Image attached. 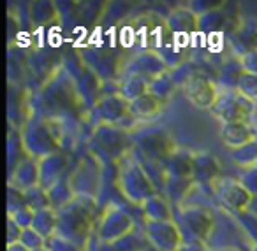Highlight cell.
Listing matches in <instances>:
<instances>
[{"mask_svg":"<svg viewBox=\"0 0 257 251\" xmlns=\"http://www.w3.org/2000/svg\"><path fill=\"white\" fill-rule=\"evenodd\" d=\"M97 200L90 195H76L67 205L58 209L57 235L78 244L86 249L90 239L95 233L97 225Z\"/></svg>","mask_w":257,"mask_h":251,"instance_id":"1","label":"cell"},{"mask_svg":"<svg viewBox=\"0 0 257 251\" xmlns=\"http://www.w3.org/2000/svg\"><path fill=\"white\" fill-rule=\"evenodd\" d=\"M116 169V184L120 195H123L125 200H128L133 205H143L150 197H154L157 191V186L154 184L152 177L143 169L140 162L128 153Z\"/></svg>","mask_w":257,"mask_h":251,"instance_id":"2","label":"cell"},{"mask_svg":"<svg viewBox=\"0 0 257 251\" xmlns=\"http://www.w3.org/2000/svg\"><path fill=\"white\" fill-rule=\"evenodd\" d=\"M134 142L128 130L113 125H99L92 128V137L88 141L90 155L95 156L99 162L118 163L131 153Z\"/></svg>","mask_w":257,"mask_h":251,"instance_id":"3","label":"cell"},{"mask_svg":"<svg viewBox=\"0 0 257 251\" xmlns=\"http://www.w3.org/2000/svg\"><path fill=\"white\" fill-rule=\"evenodd\" d=\"M22 141L25 146V151L29 156L41 162L46 156L64 151V146L60 142V135L55 130V125L51 121L39 118L36 114H30L29 120H25L22 127Z\"/></svg>","mask_w":257,"mask_h":251,"instance_id":"4","label":"cell"},{"mask_svg":"<svg viewBox=\"0 0 257 251\" xmlns=\"http://www.w3.org/2000/svg\"><path fill=\"white\" fill-rule=\"evenodd\" d=\"M175 223L182 232L183 240L208 244L215 230V218L210 209L199 205H180L175 211Z\"/></svg>","mask_w":257,"mask_h":251,"instance_id":"5","label":"cell"},{"mask_svg":"<svg viewBox=\"0 0 257 251\" xmlns=\"http://www.w3.org/2000/svg\"><path fill=\"white\" fill-rule=\"evenodd\" d=\"M136 230V221L121 205H109L100 212L95 225V237L100 244H113Z\"/></svg>","mask_w":257,"mask_h":251,"instance_id":"6","label":"cell"},{"mask_svg":"<svg viewBox=\"0 0 257 251\" xmlns=\"http://www.w3.org/2000/svg\"><path fill=\"white\" fill-rule=\"evenodd\" d=\"M133 142H134V149L143 158H147L148 162L161 167H164L166 160L176 149V144L168 135V132L157 127L138 130L133 135Z\"/></svg>","mask_w":257,"mask_h":251,"instance_id":"7","label":"cell"},{"mask_svg":"<svg viewBox=\"0 0 257 251\" xmlns=\"http://www.w3.org/2000/svg\"><path fill=\"white\" fill-rule=\"evenodd\" d=\"M255 113H257L255 100L246 99L238 90L220 92L213 109H211V114H213L220 123H232V121L252 123V118Z\"/></svg>","mask_w":257,"mask_h":251,"instance_id":"8","label":"cell"},{"mask_svg":"<svg viewBox=\"0 0 257 251\" xmlns=\"http://www.w3.org/2000/svg\"><path fill=\"white\" fill-rule=\"evenodd\" d=\"M88 113V118L92 121V128L99 127V125H113V127H120L125 130V121H134L128 111V102L120 95H102Z\"/></svg>","mask_w":257,"mask_h":251,"instance_id":"9","label":"cell"},{"mask_svg":"<svg viewBox=\"0 0 257 251\" xmlns=\"http://www.w3.org/2000/svg\"><path fill=\"white\" fill-rule=\"evenodd\" d=\"M180 88H182L183 95L187 97V100L192 106L204 111L213 109L215 102L218 99V93H220L215 79L211 76H208L203 69H199L196 74L190 76Z\"/></svg>","mask_w":257,"mask_h":251,"instance_id":"10","label":"cell"},{"mask_svg":"<svg viewBox=\"0 0 257 251\" xmlns=\"http://www.w3.org/2000/svg\"><path fill=\"white\" fill-rule=\"evenodd\" d=\"M211 191H213V197L217 198L218 205L225 212H229L232 218L245 212L252 200V193L238 179H218L211 186Z\"/></svg>","mask_w":257,"mask_h":251,"instance_id":"11","label":"cell"},{"mask_svg":"<svg viewBox=\"0 0 257 251\" xmlns=\"http://www.w3.org/2000/svg\"><path fill=\"white\" fill-rule=\"evenodd\" d=\"M169 71L162 57L154 50H145L141 53H136L121 69V76H138L145 81H154L157 76ZM120 76V78H121Z\"/></svg>","mask_w":257,"mask_h":251,"instance_id":"12","label":"cell"},{"mask_svg":"<svg viewBox=\"0 0 257 251\" xmlns=\"http://www.w3.org/2000/svg\"><path fill=\"white\" fill-rule=\"evenodd\" d=\"M143 232L148 244L159 251H176L183 242L182 232L175 221H147Z\"/></svg>","mask_w":257,"mask_h":251,"instance_id":"13","label":"cell"},{"mask_svg":"<svg viewBox=\"0 0 257 251\" xmlns=\"http://www.w3.org/2000/svg\"><path fill=\"white\" fill-rule=\"evenodd\" d=\"M99 160L93 155H88L83 160L81 167L76 170L74 176H71V186L76 195H90V197H97V188L100 184V172Z\"/></svg>","mask_w":257,"mask_h":251,"instance_id":"14","label":"cell"},{"mask_svg":"<svg viewBox=\"0 0 257 251\" xmlns=\"http://www.w3.org/2000/svg\"><path fill=\"white\" fill-rule=\"evenodd\" d=\"M220 179V162L208 151L194 153L192 158V181L196 186H213Z\"/></svg>","mask_w":257,"mask_h":251,"instance_id":"15","label":"cell"},{"mask_svg":"<svg viewBox=\"0 0 257 251\" xmlns=\"http://www.w3.org/2000/svg\"><path fill=\"white\" fill-rule=\"evenodd\" d=\"M166 29L171 34L175 39L178 37H189L192 34L199 32V16L189 9L185 4L178 6L176 9H173L164 20Z\"/></svg>","mask_w":257,"mask_h":251,"instance_id":"16","label":"cell"},{"mask_svg":"<svg viewBox=\"0 0 257 251\" xmlns=\"http://www.w3.org/2000/svg\"><path fill=\"white\" fill-rule=\"evenodd\" d=\"M227 44L231 48V57L243 58L245 55L257 51V25L255 23H239L236 30L227 36Z\"/></svg>","mask_w":257,"mask_h":251,"instance_id":"17","label":"cell"},{"mask_svg":"<svg viewBox=\"0 0 257 251\" xmlns=\"http://www.w3.org/2000/svg\"><path fill=\"white\" fill-rule=\"evenodd\" d=\"M67 167H69V158L64 151L43 158L39 162V176H41L39 186H43L44 190H50L58 181L64 179Z\"/></svg>","mask_w":257,"mask_h":251,"instance_id":"18","label":"cell"},{"mask_svg":"<svg viewBox=\"0 0 257 251\" xmlns=\"http://www.w3.org/2000/svg\"><path fill=\"white\" fill-rule=\"evenodd\" d=\"M218 135H220V141L224 142L227 148H231L232 151L257 139L255 130H253L252 123H245V121L220 123V130H218Z\"/></svg>","mask_w":257,"mask_h":251,"instance_id":"19","label":"cell"},{"mask_svg":"<svg viewBox=\"0 0 257 251\" xmlns=\"http://www.w3.org/2000/svg\"><path fill=\"white\" fill-rule=\"evenodd\" d=\"M39 162L32 156L27 155L22 162L16 165V169L9 174V183L11 186L18 188L22 191H29L30 188L39 186Z\"/></svg>","mask_w":257,"mask_h":251,"instance_id":"20","label":"cell"},{"mask_svg":"<svg viewBox=\"0 0 257 251\" xmlns=\"http://www.w3.org/2000/svg\"><path fill=\"white\" fill-rule=\"evenodd\" d=\"M141 214L147 221H175V209L162 193H155L141 205Z\"/></svg>","mask_w":257,"mask_h":251,"instance_id":"21","label":"cell"},{"mask_svg":"<svg viewBox=\"0 0 257 251\" xmlns=\"http://www.w3.org/2000/svg\"><path fill=\"white\" fill-rule=\"evenodd\" d=\"M162 107H164V104L159 99H155L152 93H147V95L128 102V111H131V116L134 118L136 123H148V121L155 120L162 113Z\"/></svg>","mask_w":257,"mask_h":251,"instance_id":"22","label":"cell"},{"mask_svg":"<svg viewBox=\"0 0 257 251\" xmlns=\"http://www.w3.org/2000/svg\"><path fill=\"white\" fill-rule=\"evenodd\" d=\"M243 74H245V71H243V65H241V62H239V58L229 57V58H225L220 64V67H218V72H217V76H215V83H217L220 92L236 90Z\"/></svg>","mask_w":257,"mask_h":251,"instance_id":"23","label":"cell"},{"mask_svg":"<svg viewBox=\"0 0 257 251\" xmlns=\"http://www.w3.org/2000/svg\"><path fill=\"white\" fill-rule=\"evenodd\" d=\"M194 153L176 148L164 163V172L169 177H192Z\"/></svg>","mask_w":257,"mask_h":251,"instance_id":"24","label":"cell"},{"mask_svg":"<svg viewBox=\"0 0 257 251\" xmlns=\"http://www.w3.org/2000/svg\"><path fill=\"white\" fill-rule=\"evenodd\" d=\"M194 181L192 177H169L166 176V184H164V195L171 205H183V200L192 193L194 190Z\"/></svg>","mask_w":257,"mask_h":251,"instance_id":"25","label":"cell"},{"mask_svg":"<svg viewBox=\"0 0 257 251\" xmlns=\"http://www.w3.org/2000/svg\"><path fill=\"white\" fill-rule=\"evenodd\" d=\"M29 16L30 22L37 29H43V27L51 25V22L58 18V4L55 2H32L29 6Z\"/></svg>","mask_w":257,"mask_h":251,"instance_id":"26","label":"cell"},{"mask_svg":"<svg viewBox=\"0 0 257 251\" xmlns=\"http://www.w3.org/2000/svg\"><path fill=\"white\" fill-rule=\"evenodd\" d=\"M148 88H150V83L138 78V76H121L118 79V93L127 102H133V100L147 95Z\"/></svg>","mask_w":257,"mask_h":251,"instance_id":"27","label":"cell"},{"mask_svg":"<svg viewBox=\"0 0 257 251\" xmlns=\"http://www.w3.org/2000/svg\"><path fill=\"white\" fill-rule=\"evenodd\" d=\"M176 88H178V85H176V81H175V78H173L171 71H166L164 74L157 76L154 81H150V88H148V93H152L155 99H159L162 104H166L169 99H171V95L175 93Z\"/></svg>","mask_w":257,"mask_h":251,"instance_id":"28","label":"cell"},{"mask_svg":"<svg viewBox=\"0 0 257 251\" xmlns=\"http://www.w3.org/2000/svg\"><path fill=\"white\" fill-rule=\"evenodd\" d=\"M32 228H36L44 239L57 235L58 228V212L55 209H44V211L36 212Z\"/></svg>","mask_w":257,"mask_h":251,"instance_id":"29","label":"cell"},{"mask_svg":"<svg viewBox=\"0 0 257 251\" xmlns=\"http://www.w3.org/2000/svg\"><path fill=\"white\" fill-rule=\"evenodd\" d=\"M227 25H229V16L224 9H218V11H211V13H208V15L199 16V32L201 34L224 32V30H227L225 29Z\"/></svg>","mask_w":257,"mask_h":251,"instance_id":"30","label":"cell"},{"mask_svg":"<svg viewBox=\"0 0 257 251\" xmlns=\"http://www.w3.org/2000/svg\"><path fill=\"white\" fill-rule=\"evenodd\" d=\"M48 193H50V198H51V207H53L55 211L62 209L64 205H67L69 202L76 197L74 190H72V186H71V177H64L62 181H58L55 186H51L50 190H48Z\"/></svg>","mask_w":257,"mask_h":251,"instance_id":"31","label":"cell"},{"mask_svg":"<svg viewBox=\"0 0 257 251\" xmlns=\"http://www.w3.org/2000/svg\"><path fill=\"white\" fill-rule=\"evenodd\" d=\"M109 246L113 251H145L148 247V240L145 237V232L140 233L138 230H134L133 233H128L123 239L116 240Z\"/></svg>","mask_w":257,"mask_h":251,"instance_id":"32","label":"cell"},{"mask_svg":"<svg viewBox=\"0 0 257 251\" xmlns=\"http://www.w3.org/2000/svg\"><path fill=\"white\" fill-rule=\"evenodd\" d=\"M27 197V205L32 209L34 212L44 211V209H53L51 207V198L48 190H44L43 186H34L29 191H25Z\"/></svg>","mask_w":257,"mask_h":251,"instance_id":"33","label":"cell"},{"mask_svg":"<svg viewBox=\"0 0 257 251\" xmlns=\"http://www.w3.org/2000/svg\"><path fill=\"white\" fill-rule=\"evenodd\" d=\"M232 160L243 169L257 167V139L232 151Z\"/></svg>","mask_w":257,"mask_h":251,"instance_id":"34","label":"cell"},{"mask_svg":"<svg viewBox=\"0 0 257 251\" xmlns=\"http://www.w3.org/2000/svg\"><path fill=\"white\" fill-rule=\"evenodd\" d=\"M236 221H238L239 228L243 230L245 237H248L250 244H257V216L250 214V212H241V214L236 216Z\"/></svg>","mask_w":257,"mask_h":251,"instance_id":"35","label":"cell"},{"mask_svg":"<svg viewBox=\"0 0 257 251\" xmlns=\"http://www.w3.org/2000/svg\"><path fill=\"white\" fill-rule=\"evenodd\" d=\"M25 207H29V205H27L25 191H22V190H18V188L11 186V184H8V216L15 214L16 211L25 209Z\"/></svg>","mask_w":257,"mask_h":251,"instance_id":"36","label":"cell"},{"mask_svg":"<svg viewBox=\"0 0 257 251\" xmlns=\"http://www.w3.org/2000/svg\"><path fill=\"white\" fill-rule=\"evenodd\" d=\"M46 240L43 235H41L39 232H37L36 228H25L22 233V239H20V242L23 244V246L27 247V249L30 251H36V249H41V247H46Z\"/></svg>","mask_w":257,"mask_h":251,"instance_id":"37","label":"cell"},{"mask_svg":"<svg viewBox=\"0 0 257 251\" xmlns=\"http://www.w3.org/2000/svg\"><path fill=\"white\" fill-rule=\"evenodd\" d=\"M238 90L241 95H245L250 100H257V76L253 74H243L238 83Z\"/></svg>","mask_w":257,"mask_h":251,"instance_id":"38","label":"cell"},{"mask_svg":"<svg viewBox=\"0 0 257 251\" xmlns=\"http://www.w3.org/2000/svg\"><path fill=\"white\" fill-rule=\"evenodd\" d=\"M187 8L192 9L197 16L208 15L211 11H218V9H224V6H227L225 2L220 0H211V2H204V0H196V2H187Z\"/></svg>","mask_w":257,"mask_h":251,"instance_id":"39","label":"cell"},{"mask_svg":"<svg viewBox=\"0 0 257 251\" xmlns=\"http://www.w3.org/2000/svg\"><path fill=\"white\" fill-rule=\"evenodd\" d=\"M46 247L50 251H85L83 247H79L78 244L71 242V240L64 239L60 235H53L46 240Z\"/></svg>","mask_w":257,"mask_h":251,"instance_id":"40","label":"cell"},{"mask_svg":"<svg viewBox=\"0 0 257 251\" xmlns=\"http://www.w3.org/2000/svg\"><path fill=\"white\" fill-rule=\"evenodd\" d=\"M239 183L246 188L252 195H257V167H250V169H243L239 174Z\"/></svg>","mask_w":257,"mask_h":251,"instance_id":"41","label":"cell"},{"mask_svg":"<svg viewBox=\"0 0 257 251\" xmlns=\"http://www.w3.org/2000/svg\"><path fill=\"white\" fill-rule=\"evenodd\" d=\"M8 218H11L13 221L18 223V225L22 226L23 230H25V228H30V226L34 225V218H36V212H34L30 207H25V209H20V211H16L15 214L8 216Z\"/></svg>","mask_w":257,"mask_h":251,"instance_id":"42","label":"cell"},{"mask_svg":"<svg viewBox=\"0 0 257 251\" xmlns=\"http://www.w3.org/2000/svg\"><path fill=\"white\" fill-rule=\"evenodd\" d=\"M22 233H23V228L15 223L11 218H8V223H6V237H8V244H15V242H20L22 239Z\"/></svg>","mask_w":257,"mask_h":251,"instance_id":"43","label":"cell"},{"mask_svg":"<svg viewBox=\"0 0 257 251\" xmlns=\"http://www.w3.org/2000/svg\"><path fill=\"white\" fill-rule=\"evenodd\" d=\"M239 62H241L243 71H245L246 74H253V76H257V51H253V53L245 55V57H243V58H239Z\"/></svg>","mask_w":257,"mask_h":251,"instance_id":"44","label":"cell"},{"mask_svg":"<svg viewBox=\"0 0 257 251\" xmlns=\"http://www.w3.org/2000/svg\"><path fill=\"white\" fill-rule=\"evenodd\" d=\"M176 251H210V246L203 242H189V240H183L182 246Z\"/></svg>","mask_w":257,"mask_h":251,"instance_id":"45","label":"cell"},{"mask_svg":"<svg viewBox=\"0 0 257 251\" xmlns=\"http://www.w3.org/2000/svg\"><path fill=\"white\" fill-rule=\"evenodd\" d=\"M246 212H250V214L257 216V195H252V200H250V204H248V209H246Z\"/></svg>","mask_w":257,"mask_h":251,"instance_id":"46","label":"cell"},{"mask_svg":"<svg viewBox=\"0 0 257 251\" xmlns=\"http://www.w3.org/2000/svg\"><path fill=\"white\" fill-rule=\"evenodd\" d=\"M6 251H30V249H27L22 242H15V244H8V246H6Z\"/></svg>","mask_w":257,"mask_h":251,"instance_id":"47","label":"cell"},{"mask_svg":"<svg viewBox=\"0 0 257 251\" xmlns=\"http://www.w3.org/2000/svg\"><path fill=\"white\" fill-rule=\"evenodd\" d=\"M210 251H243L239 247H217V249H210Z\"/></svg>","mask_w":257,"mask_h":251,"instance_id":"48","label":"cell"},{"mask_svg":"<svg viewBox=\"0 0 257 251\" xmlns=\"http://www.w3.org/2000/svg\"><path fill=\"white\" fill-rule=\"evenodd\" d=\"M145 251H159V249H157V247H154V246H150V244H148V247Z\"/></svg>","mask_w":257,"mask_h":251,"instance_id":"49","label":"cell"},{"mask_svg":"<svg viewBox=\"0 0 257 251\" xmlns=\"http://www.w3.org/2000/svg\"><path fill=\"white\" fill-rule=\"evenodd\" d=\"M250 251H257V244H252V246H250Z\"/></svg>","mask_w":257,"mask_h":251,"instance_id":"50","label":"cell"},{"mask_svg":"<svg viewBox=\"0 0 257 251\" xmlns=\"http://www.w3.org/2000/svg\"><path fill=\"white\" fill-rule=\"evenodd\" d=\"M36 251H50L48 247H41V249H36Z\"/></svg>","mask_w":257,"mask_h":251,"instance_id":"51","label":"cell"},{"mask_svg":"<svg viewBox=\"0 0 257 251\" xmlns=\"http://www.w3.org/2000/svg\"><path fill=\"white\" fill-rule=\"evenodd\" d=\"M255 102H257V100H255Z\"/></svg>","mask_w":257,"mask_h":251,"instance_id":"52","label":"cell"}]
</instances>
